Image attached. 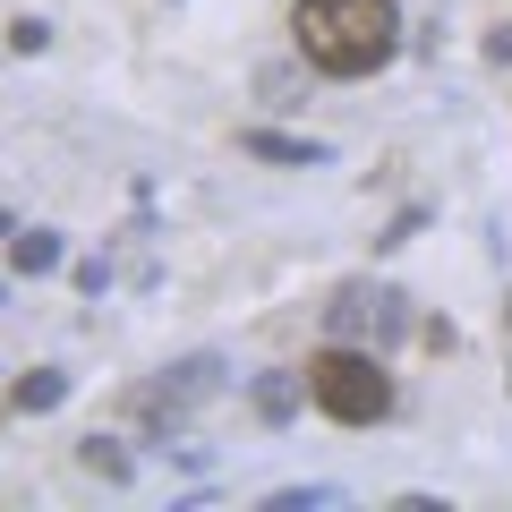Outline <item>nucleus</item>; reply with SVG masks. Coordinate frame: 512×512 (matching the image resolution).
Here are the masks:
<instances>
[{
	"label": "nucleus",
	"instance_id": "obj_4",
	"mask_svg": "<svg viewBox=\"0 0 512 512\" xmlns=\"http://www.w3.org/2000/svg\"><path fill=\"white\" fill-rule=\"evenodd\" d=\"M205 393H222V359H180V367H163V384L137 393V419H180Z\"/></svg>",
	"mask_w": 512,
	"mask_h": 512
},
{
	"label": "nucleus",
	"instance_id": "obj_13",
	"mask_svg": "<svg viewBox=\"0 0 512 512\" xmlns=\"http://www.w3.org/2000/svg\"><path fill=\"white\" fill-rule=\"evenodd\" d=\"M9 231H18V222H9V214H0V239H9Z\"/></svg>",
	"mask_w": 512,
	"mask_h": 512
},
{
	"label": "nucleus",
	"instance_id": "obj_7",
	"mask_svg": "<svg viewBox=\"0 0 512 512\" xmlns=\"http://www.w3.org/2000/svg\"><path fill=\"white\" fill-rule=\"evenodd\" d=\"M239 146L265 154V163H325V146H316V137H274V128H248Z\"/></svg>",
	"mask_w": 512,
	"mask_h": 512
},
{
	"label": "nucleus",
	"instance_id": "obj_3",
	"mask_svg": "<svg viewBox=\"0 0 512 512\" xmlns=\"http://www.w3.org/2000/svg\"><path fill=\"white\" fill-rule=\"evenodd\" d=\"M402 325H410V308H402V291H384V282H342L333 308H325L333 342H367V350L402 342Z\"/></svg>",
	"mask_w": 512,
	"mask_h": 512
},
{
	"label": "nucleus",
	"instance_id": "obj_9",
	"mask_svg": "<svg viewBox=\"0 0 512 512\" xmlns=\"http://www.w3.org/2000/svg\"><path fill=\"white\" fill-rule=\"evenodd\" d=\"M77 461H86L94 478H111V487H120V478L137 470V461H128V444H111V436H86V444H77Z\"/></svg>",
	"mask_w": 512,
	"mask_h": 512
},
{
	"label": "nucleus",
	"instance_id": "obj_5",
	"mask_svg": "<svg viewBox=\"0 0 512 512\" xmlns=\"http://www.w3.org/2000/svg\"><path fill=\"white\" fill-rule=\"evenodd\" d=\"M60 231H9V265H18V274H60Z\"/></svg>",
	"mask_w": 512,
	"mask_h": 512
},
{
	"label": "nucleus",
	"instance_id": "obj_6",
	"mask_svg": "<svg viewBox=\"0 0 512 512\" xmlns=\"http://www.w3.org/2000/svg\"><path fill=\"white\" fill-rule=\"evenodd\" d=\"M9 402H18L26 419H43V410L69 402V376H60V367H35V376H18V393H9Z\"/></svg>",
	"mask_w": 512,
	"mask_h": 512
},
{
	"label": "nucleus",
	"instance_id": "obj_10",
	"mask_svg": "<svg viewBox=\"0 0 512 512\" xmlns=\"http://www.w3.org/2000/svg\"><path fill=\"white\" fill-rule=\"evenodd\" d=\"M43 43H52L43 18H9V52H43Z\"/></svg>",
	"mask_w": 512,
	"mask_h": 512
},
{
	"label": "nucleus",
	"instance_id": "obj_1",
	"mask_svg": "<svg viewBox=\"0 0 512 512\" xmlns=\"http://www.w3.org/2000/svg\"><path fill=\"white\" fill-rule=\"evenodd\" d=\"M291 35H299V52H308V69L376 77L384 60L402 52V9H393V0H299Z\"/></svg>",
	"mask_w": 512,
	"mask_h": 512
},
{
	"label": "nucleus",
	"instance_id": "obj_11",
	"mask_svg": "<svg viewBox=\"0 0 512 512\" xmlns=\"http://www.w3.org/2000/svg\"><path fill=\"white\" fill-rule=\"evenodd\" d=\"M316 504H333V487H291V495H274V512H316Z\"/></svg>",
	"mask_w": 512,
	"mask_h": 512
},
{
	"label": "nucleus",
	"instance_id": "obj_8",
	"mask_svg": "<svg viewBox=\"0 0 512 512\" xmlns=\"http://www.w3.org/2000/svg\"><path fill=\"white\" fill-rule=\"evenodd\" d=\"M299 393H308V376H291V367H274V376H256V410L265 419H291Z\"/></svg>",
	"mask_w": 512,
	"mask_h": 512
},
{
	"label": "nucleus",
	"instance_id": "obj_12",
	"mask_svg": "<svg viewBox=\"0 0 512 512\" xmlns=\"http://www.w3.org/2000/svg\"><path fill=\"white\" fill-rule=\"evenodd\" d=\"M487 60H512V18H504V26L487 35Z\"/></svg>",
	"mask_w": 512,
	"mask_h": 512
},
{
	"label": "nucleus",
	"instance_id": "obj_2",
	"mask_svg": "<svg viewBox=\"0 0 512 512\" xmlns=\"http://www.w3.org/2000/svg\"><path fill=\"white\" fill-rule=\"evenodd\" d=\"M308 402L342 427H376L393 410V376H384V359L367 342H333L308 359Z\"/></svg>",
	"mask_w": 512,
	"mask_h": 512
},
{
	"label": "nucleus",
	"instance_id": "obj_14",
	"mask_svg": "<svg viewBox=\"0 0 512 512\" xmlns=\"http://www.w3.org/2000/svg\"><path fill=\"white\" fill-rule=\"evenodd\" d=\"M504 325H512V299H504Z\"/></svg>",
	"mask_w": 512,
	"mask_h": 512
}]
</instances>
